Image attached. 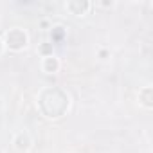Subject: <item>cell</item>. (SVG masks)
I'll return each mask as SVG.
<instances>
[{"label": "cell", "mask_w": 153, "mask_h": 153, "mask_svg": "<svg viewBox=\"0 0 153 153\" xmlns=\"http://www.w3.org/2000/svg\"><path fill=\"white\" fill-rule=\"evenodd\" d=\"M40 108L51 119L61 117L68 108V97L59 88H47L40 96Z\"/></svg>", "instance_id": "6da1fadb"}, {"label": "cell", "mask_w": 153, "mask_h": 153, "mask_svg": "<svg viewBox=\"0 0 153 153\" xmlns=\"http://www.w3.org/2000/svg\"><path fill=\"white\" fill-rule=\"evenodd\" d=\"M6 43H7L9 49H13V51H20V49H24V47L27 45V36H25V33H24L22 29L15 27V29H11V31L7 33V36H6Z\"/></svg>", "instance_id": "7a4b0ae2"}, {"label": "cell", "mask_w": 153, "mask_h": 153, "mask_svg": "<svg viewBox=\"0 0 153 153\" xmlns=\"http://www.w3.org/2000/svg\"><path fill=\"white\" fill-rule=\"evenodd\" d=\"M67 7H68L74 15H83V13L90 7V4H88V2H68Z\"/></svg>", "instance_id": "3957f363"}, {"label": "cell", "mask_w": 153, "mask_h": 153, "mask_svg": "<svg viewBox=\"0 0 153 153\" xmlns=\"http://www.w3.org/2000/svg\"><path fill=\"white\" fill-rule=\"evenodd\" d=\"M58 67H59V63H58L56 58H52V56H47V58H45V63H43L45 72H56Z\"/></svg>", "instance_id": "277c9868"}, {"label": "cell", "mask_w": 153, "mask_h": 153, "mask_svg": "<svg viewBox=\"0 0 153 153\" xmlns=\"http://www.w3.org/2000/svg\"><path fill=\"white\" fill-rule=\"evenodd\" d=\"M16 146H18V149H25V148L29 146V139H27V135H18V139H16Z\"/></svg>", "instance_id": "5b68a950"}, {"label": "cell", "mask_w": 153, "mask_h": 153, "mask_svg": "<svg viewBox=\"0 0 153 153\" xmlns=\"http://www.w3.org/2000/svg\"><path fill=\"white\" fill-rule=\"evenodd\" d=\"M142 103L146 105V106H151V88H146V90H142Z\"/></svg>", "instance_id": "8992f818"}, {"label": "cell", "mask_w": 153, "mask_h": 153, "mask_svg": "<svg viewBox=\"0 0 153 153\" xmlns=\"http://www.w3.org/2000/svg\"><path fill=\"white\" fill-rule=\"evenodd\" d=\"M42 52H51V47H49V45H43V47H42Z\"/></svg>", "instance_id": "52a82bcc"}, {"label": "cell", "mask_w": 153, "mask_h": 153, "mask_svg": "<svg viewBox=\"0 0 153 153\" xmlns=\"http://www.w3.org/2000/svg\"><path fill=\"white\" fill-rule=\"evenodd\" d=\"M0 52H2V42H0Z\"/></svg>", "instance_id": "ba28073f"}]
</instances>
